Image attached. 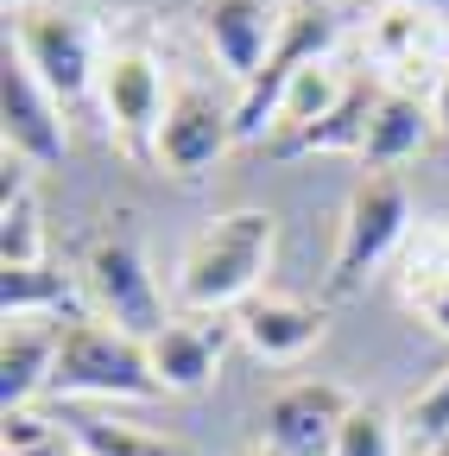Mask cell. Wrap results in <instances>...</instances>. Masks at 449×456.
<instances>
[{"mask_svg":"<svg viewBox=\"0 0 449 456\" xmlns=\"http://www.w3.org/2000/svg\"><path fill=\"white\" fill-rule=\"evenodd\" d=\"M83 285H89V298L101 305V317L152 342L164 330V298H158V279L140 254V241L127 235V228H108V235H95L89 260H83Z\"/></svg>","mask_w":449,"mask_h":456,"instance_id":"5","label":"cell"},{"mask_svg":"<svg viewBox=\"0 0 449 456\" xmlns=\"http://www.w3.org/2000/svg\"><path fill=\"white\" fill-rule=\"evenodd\" d=\"M51 393L58 399H152L164 387L152 374V355L140 336L115 330L108 317H76V323H64Z\"/></svg>","mask_w":449,"mask_h":456,"instance_id":"2","label":"cell"},{"mask_svg":"<svg viewBox=\"0 0 449 456\" xmlns=\"http://www.w3.org/2000/svg\"><path fill=\"white\" fill-rule=\"evenodd\" d=\"M38 260H44L38 203L26 191H7V209H0V266H38Z\"/></svg>","mask_w":449,"mask_h":456,"instance_id":"20","label":"cell"},{"mask_svg":"<svg viewBox=\"0 0 449 456\" xmlns=\"http://www.w3.org/2000/svg\"><path fill=\"white\" fill-rule=\"evenodd\" d=\"M355 412V399L335 380H292L266 399V444L272 456H329Z\"/></svg>","mask_w":449,"mask_h":456,"instance_id":"8","label":"cell"},{"mask_svg":"<svg viewBox=\"0 0 449 456\" xmlns=\"http://www.w3.org/2000/svg\"><path fill=\"white\" fill-rule=\"evenodd\" d=\"M64 456H83V450H76V444H70V450H64Z\"/></svg>","mask_w":449,"mask_h":456,"instance_id":"28","label":"cell"},{"mask_svg":"<svg viewBox=\"0 0 449 456\" xmlns=\"http://www.w3.org/2000/svg\"><path fill=\"white\" fill-rule=\"evenodd\" d=\"M329 456H399V425L386 406H355Z\"/></svg>","mask_w":449,"mask_h":456,"instance_id":"21","label":"cell"},{"mask_svg":"<svg viewBox=\"0 0 449 456\" xmlns=\"http://www.w3.org/2000/svg\"><path fill=\"white\" fill-rule=\"evenodd\" d=\"M266 266H272V216L266 209H235L190 241V254L178 266V305L203 311V317L247 305V298H260L253 285L266 279Z\"/></svg>","mask_w":449,"mask_h":456,"instance_id":"1","label":"cell"},{"mask_svg":"<svg viewBox=\"0 0 449 456\" xmlns=\"http://www.w3.org/2000/svg\"><path fill=\"white\" fill-rule=\"evenodd\" d=\"M221 349H229V323H209V317H184V323H164L146 355H152V374L164 393H196L215 380L221 368Z\"/></svg>","mask_w":449,"mask_h":456,"instance_id":"13","label":"cell"},{"mask_svg":"<svg viewBox=\"0 0 449 456\" xmlns=\"http://www.w3.org/2000/svg\"><path fill=\"white\" fill-rule=\"evenodd\" d=\"M229 146H235V108H221L203 83L172 89V108H164V127H158V165L172 178H196Z\"/></svg>","mask_w":449,"mask_h":456,"instance_id":"10","label":"cell"},{"mask_svg":"<svg viewBox=\"0 0 449 456\" xmlns=\"http://www.w3.org/2000/svg\"><path fill=\"white\" fill-rule=\"evenodd\" d=\"M203 38L215 51V64L229 70L241 89L266 70V57L285 32V13H278V0H203Z\"/></svg>","mask_w":449,"mask_h":456,"instance_id":"11","label":"cell"},{"mask_svg":"<svg viewBox=\"0 0 449 456\" xmlns=\"http://www.w3.org/2000/svg\"><path fill=\"white\" fill-rule=\"evenodd\" d=\"M235 336L247 342V349L260 362H298L304 349H317L323 342V311L304 305V298H247L241 317H235Z\"/></svg>","mask_w":449,"mask_h":456,"instance_id":"14","label":"cell"},{"mask_svg":"<svg viewBox=\"0 0 449 456\" xmlns=\"http://www.w3.org/2000/svg\"><path fill=\"white\" fill-rule=\"evenodd\" d=\"M424 456H449V444H437V450H424Z\"/></svg>","mask_w":449,"mask_h":456,"instance_id":"27","label":"cell"},{"mask_svg":"<svg viewBox=\"0 0 449 456\" xmlns=\"http://www.w3.org/2000/svg\"><path fill=\"white\" fill-rule=\"evenodd\" d=\"M405 425H412V437L424 444V450H437V444H449V368L412 399V412H405Z\"/></svg>","mask_w":449,"mask_h":456,"instance_id":"22","label":"cell"},{"mask_svg":"<svg viewBox=\"0 0 449 456\" xmlns=\"http://www.w3.org/2000/svg\"><path fill=\"white\" fill-rule=\"evenodd\" d=\"M430 127H437V114H430L418 95L386 89V95H380V108H373V121H367V140H361L367 171H392V165L418 159V152H424V140H430Z\"/></svg>","mask_w":449,"mask_h":456,"instance_id":"16","label":"cell"},{"mask_svg":"<svg viewBox=\"0 0 449 456\" xmlns=\"http://www.w3.org/2000/svg\"><path fill=\"white\" fill-rule=\"evenodd\" d=\"M0 134H7V152L26 165H58L64 159V102L51 95L32 64L7 45V77H0Z\"/></svg>","mask_w":449,"mask_h":456,"instance_id":"9","label":"cell"},{"mask_svg":"<svg viewBox=\"0 0 449 456\" xmlns=\"http://www.w3.org/2000/svg\"><path fill=\"white\" fill-rule=\"evenodd\" d=\"M64 450H70V437H58L51 425L26 419V412L7 419V456H64Z\"/></svg>","mask_w":449,"mask_h":456,"instance_id":"23","label":"cell"},{"mask_svg":"<svg viewBox=\"0 0 449 456\" xmlns=\"http://www.w3.org/2000/svg\"><path fill=\"white\" fill-rule=\"evenodd\" d=\"M373 57H380L386 70H405V64H443V70H449V32H443V13L418 7V0L380 7V13H373Z\"/></svg>","mask_w":449,"mask_h":456,"instance_id":"15","label":"cell"},{"mask_svg":"<svg viewBox=\"0 0 449 456\" xmlns=\"http://www.w3.org/2000/svg\"><path fill=\"white\" fill-rule=\"evenodd\" d=\"M430 114H437V127L449 134V70H443V83H437V102H430Z\"/></svg>","mask_w":449,"mask_h":456,"instance_id":"25","label":"cell"},{"mask_svg":"<svg viewBox=\"0 0 449 456\" xmlns=\"http://www.w3.org/2000/svg\"><path fill=\"white\" fill-rule=\"evenodd\" d=\"M70 444L83 456H190L184 444L158 437V431H140V425H115V419H76Z\"/></svg>","mask_w":449,"mask_h":456,"instance_id":"19","label":"cell"},{"mask_svg":"<svg viewBox=\"0 0 449 456\" xmlns=\"http://www.w3.org/2000/svg\"><path fill=\"white\" fill-rule=\"evenodd\" d=\"M101 108H108V121H115V134L127 140V152H152L158 159V127H164V77L152 64V51L140 45H121V51H108L101 57Z\"/></svg>","mask_w":449,"mask_h":456,"instance_id":"7","label":"cell"},{"mask_svg":"<svg viewBox=\"0 0 449 456\" xmlns=\"http://www.w3.org/2000/svg\"><path fill=\"white\" fill-rule=\"evenodd\" d=\"M412 222V197L392 171H367V178L349 191V209H342V235H335V266H329V292L335 298H355L367 273L399 248Z\"/></svg>","mask_w":449,"mask_h":456,"instance_id":"4","label":"cell"},{"mask_svg":"<svg viewBox=\"0 0 449 456\" xmlns=\"http://www.w3.org/2000/svg\"><path fill=\"white\" fill-rule=\"evenodd\" d=\"M7 7H13V0H7Z\"/></svg>","mask_w":449,"mask_h":456,"instance_id":"29","label":"cell"},{"mask_svg":"<svg viewBox=\"0 0 449 456\" xmlns=\"http://www.w3.org/2000/svg\"><path fill=\"white\" fill-rule=\"evenodd\" d=\"M26 64H32V77L58 95L64 108H76L95 83H101V57H95V32L76 20V13H58V7H32V13H20V26H13V38H7Z\"/></svg>","mask_w":449,"mask_h":456,"instance_id":"6","label":"cell"},{"mask_svg":"<svg viewBox=\"0 0 449 456\" xmlns=\"http://www.w3.org/2000/svg\"><path fill=\"white\" fill-rule=\"evenodd\" d=\"M64 349V323H44V317H20L0 336V412H26L38 393H51V368H58Z\"/></svg>","mask_w":449,"mask_h":456,"instance_id":"12","label":"cell"},{"mask_svg":"<svg viewBox=\"0 0 449 456\" xmlns=\"http://www.w3.org/2000/svg\"><path fill=\"white\" fill-rule=\"evenodd\" d=\"M412 305L424 311V323L437 336H449V266H430L418 285H412Z\"/></svg>","mask_w":449,"mask_h":456,"instance_id":"24","label":"cell"},{"mask_svg":"<svg viewBox=\"0 0 449 456\" xmlns=\"http://www.w3.org/2000/svg\"><path fill=\"white\" fill-rule=\"evenodd\" d=\"M418 7H430V13H443V7H449V0H418Z\"/></svg>","mask_w":449,"mask_h":456,"instance_id":"26","label":"cell"},{"mask_svg":"<svg viewBox=\"0 0 449 456\" xmlns=\"http://www.w3.org/2000/svg\"><path fill=\"white\" fill-rule=\"evenodd\" d=\"M335 38H342V7H329V0H304V7L285 13V32H278L266 70L235 102V140H266L278 127V108H285L292 83L323 64V57L335 51Z\"/></svg>","mask_w":449,"mask_h":456,"instance_id":"3","label":"cell"},{"mask_svg":"<svg viewBox=\"0 0 449 456\" xmlns=\"http://www.w3.org/2000/svg\"><path fill=\"white\" fill-rule=\"evenodd\" d=\"M0 305H7V323L20 317H51V311H70L76 305V285L64 273L38 266H0Z\"/></svg>","mask_w":449,"mask_h":456,"instance_id":"18","label":"cell"},{"mask_svg":"<svg viewBox=\"0 0 449 456\" xmlns=\"http://www.w3.org/2000/svg\"><path fill=\"white\" fill-rule=\"evenodd\" d=\"M380 95H386V89H373L367 77H355V83L342 89V102H335L317 127H304V134H292V140H272V152H278V159H298V152H361Z\"/></svg>","mask_w":449,"mask_h":456,"instance_id":"17","label":"cell"}]
</instances>
